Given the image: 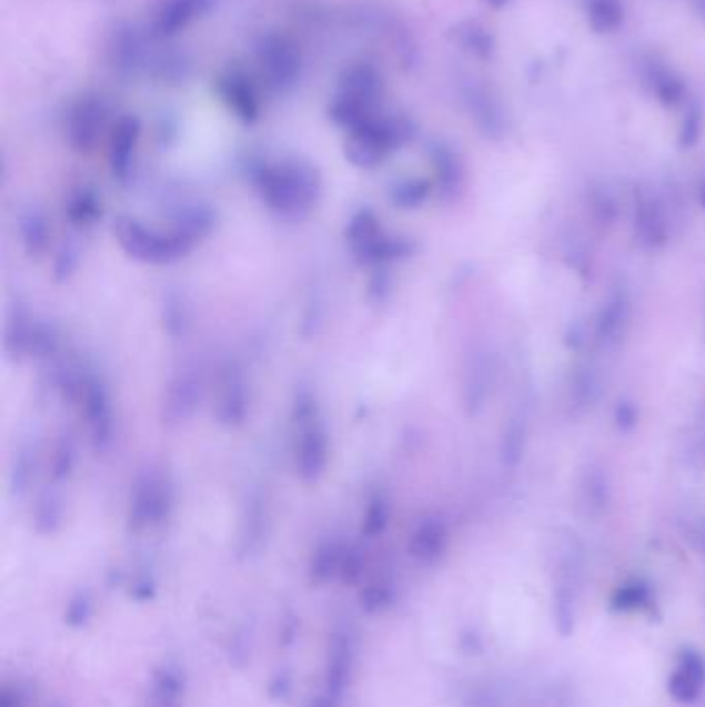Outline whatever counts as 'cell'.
<instances>
[{"label":"cell","mask_w":705,"mask_h":707,"mask_svg":"<svg viewBox=\"0 0 705 707\" xmlns=\"http://www.w3.org/2000/svg\"><path fill=\"white\" fill-rule=\"evenodd\" d=\"M256 191L273 215L285 222H301L319 203L321 179L311 164L284 160L259 170Z\"/></svg>","instance_id":"cell-1"},{"label":"cell","mask_w":705,"mask_h":707,"mask_svg":"<svg viewBox=\"0 0 705 707\" xmlns=\"http://www.w3.org/2000/svg\"><path fill=\"white\" fill-rule=\"evenodd\" d=\"M114 236L127 255L150 265L174 263L189 255L197 246L193 239L174 224L165 232L137 220L133 215H121L117 220Z\"/></svg>","instance_id":"cell-2"},{"label":"cell","mask_w":705,"mask_h":707,"mask_svg":"<svg viewBox=\"0 0 705 707\" xmlns=\"http://www.w3.org/2000/svg\"><path fill=\"white\" fill-rule=\"evenodd\" d=\"M294 469L302 482H316L330 464V433L319 414L315 397L301 393L294 406Z\"/></svg>","instance_id":"cell-3"},{"label":"cell","mask_w":705,"mask_h":707,"mask_svg":"<svg viewBox=\"0 0 705 707\" xmlns=\"http://www.w3.org/2000/svg\"><path fill=\"white\" fill-rule=\"evenodd\" d=\"M345 242L362 265H383L407 253V242L390 236L371 210L352 215L345 228Z\"/></svg>","instance_id":"cell-4"},{"label":"cell","mask_w":705,"mask_h":707,"mask_svg":"<svg viewBox=\"0 0 705 707\" xmlns=\"http://www.w3.org/2000/svg\"><path fill=\"white\" fill-rule=\"evenodd\" d=\"M174 503V491L164 472L148 469L139 476L129 503V527L133 532H145L162 526L170 517Z\"/></svg>","instance_id":"cell-5"},{"label":"cell","mask_w":705,"mask_h":707,"mask_svg":"<svg viewBox=\"0 0 705 707\" xmlns=\"http://www.w3.org/2000/svg\"><path fill=\"white\" fill-rule=\"evenodd\" d=\"M379 93V77L371 67H356L348 73L344 88L330 108L331 119L345 129H356L373 119V104Z\"/></svg>","instance_id":"cell-6"},{"label":"cell","mask_w":705,"mask_h":707,"mask_svg":"<svg viewBox=\"0 0 705 707\" xmlns=\"http://www.w3.org/2000/svg\"><path fill=\"white\" fill-rule=\"evenodd\" d=\"M404 141L400 124L390 119H369L361 127L352 129L345 141V158L359 168H375L390 158Z\"/></svg>","instance_id":"cell-7"},{"label":"cell","mask_w":705,"mask_h":707,"mask_svg":"<svg viewBox=\"0 0 705 707\" xmlns=\"http://www.w3.org/2000/svg\"><path fill=\"white\" fill-rule=\"evenodd\" d=\"M71 397L79 404L81 416L88 422L95 450H105L112 443V407L104 385L95 376H77L71 383Z\"/></svg>","instance_id":"cell-8"},{"label":"cell","mask_w":705,"mask_h":707,"mask_svg":"<svg viewBox=\"0 0 705 707\" xmlns=\"http://www.w3.org/2000/svg\"><path fill=\"white\" fill-rule=\"evenodd\" d=\"M356 668V637L350 627H335L330 635L323 673V691L344 699Z\"/></svg>","instance_id":"cell-9"},{"label":"cell","mask_w":705,"mask_h":707,"mask_svg":"<svg viewBox=\"0 0 705 707\" xmlns=\"http://www.w3.org/2000/svg\"><path fill=\"white\" fill-rule=\"evenodd\" d=\"M705 687L704 658L693 649L685 647L676 656L675 670L668 678V693L681 704H693L702 697Z\"/></svg>","instance_id":"cell-10"},{"label":"cell","mask_w":705,"mask_h":707,"mask_svg":"<svg viewBox=\"0 0 705 707\" xmlns=\"http://www.w3.org/2000/svg\"><path fill=\"white\" fill-rule=\"evenodd\" d=\"M215 414L225 426H241L249 414L246 381L236 366H230L220 378Z\"/></svg>","instance_id":"cell-11"},{"label":"cell","mask_w":705,"mask_h":707,"mask_svg":"<svg viewBox=\"0 0 705 707\" xmlns=\"http://www.w3.org/2000/svg\"><path fill=\"white\" fill-rule=\"evenodd\" d=\"M105 129V110L98 100H83L71 112L69 141L79 151H91Z\"/></svg>","instance_id":"cell-12"},{"label":"cell","mask_w":705,"mask_h":707,"mask_svg":"<svg viewBox=\"0 0 705 707\" xmlns=\"http://www.w3.org/2000/svg\"><path fill=\"white\" fill-rule=\"evenodd\" d=\"M259 57L275 88L292 85L301 73V54L294 46L288 44L284 38H270L261 48Z\"/></svg>","instance_id":"cell-13"},{"label":"cell","mask_w":705,"mask_h":707,"mask_svg":"<svg viewBox=\"0 0 705 707\" xmlns=\"http://www.w3.org/2000/svg\"><path fill=\"white\" fill-rule=\"evenodd\" d=\"M447 548V527L436 519L426 517L419 526L412 529L410 541H407V553L421 565H435L439 558L443 557Z\"/></svg>","instance_id":"cell-14"},{"label":"cell","mask_w":705,"mask_h":707,"mask_svg":"<svg viewBox=\"0 0 705 707\" xmlns=\"http://www.w3.org/2000/svg\"><path fill=\"white\" fill-rule=\"evenodd\" d=\"M352 546H348L344 542L328 541L323 542L315 551V555L311 558V584L313 586H325L333 579H342L344 573L345 560L350 555Z\"/></svg>","instance_id":"cell-15"},{"label":"cell","mask_w":705,"mask_h":707,"mask_svg":"<svg viewBox=\"0 0 705 707\" xmlns=\"http://www.w3.org/2000/svg\"><path fill=\"white\" fill-rule=\"evenodd\" d=\"M137 143H139V122L137 119L127 117L114 129L112 145H110V168L114 176L121 181H124L133 170Z\"/></svg>","instance_id":"cell-16"},{"label":"cell","mask_w":705,"mask_h":707,"mask_svg":"<svg viewBox=\"0 0 705 707\" xmlns=\"http://www.w3.org/2000/svg\"><path fill=\"white\" fill-rule=\"evenodd\" d=\"M199 402V381L193 375L177 376L164 397V418L168 422L187 421Z\"/></svg>","instance_id":"cell-17"},{"label":"cell","mask_w":705,"mask_h":707,"mask_svg":"<svg viewBox=\"0 0 705 707\" xmlns=\"http://www.w3.org/2000/svg\"><path fill=\"white\" fill-rule=\"evenodd\" d=\"M220 93L225 100V104L230 105L241 119L244 121H253L259 112V100H256V91L251 85V79L230 71L220 79Z\"/></svg>","instance_id":"cell-18"},{"label":"cell","mask_w":705,"mask_h":707,"mask_svg":"<svg viewBox=\"0 0 705 707\" xmlns=\"http://www.w3.org/2000/svg\"><path fill=\"white\" fill-rule=\"evenodd\" d=\"M19 234L26 251L31 256L42 255L50 244V228L44 213L38 210L26 211L19 218Z\"/></svg>","instance_id":"cell-19"},{"label":"cell","mask_w":705,"mask_h":707,"mask_svg":"<svg viewBox=\"0 0 705 707\" xmlns=\"http://www.w3.org/2000/svg\"><path fill=\"white\" fill-rule=\"evenodd\" d=\"M67 215L75 226H93L102 218V201L90 189H81L69 199Z\"/></svg>","instance_id":"cell-20"},{"label":"cell","mask_w":705,"mask_h":707,"mask_svg":"<svg viewBox=\"0 0 705 707\" xmlns=\"http://www.w3.org/2000/svg\"><path fill=\"white\" fill-rule=\"evenodd\" d=\"M613 610L616 613H656V604L652 598V592L644 584H630V586L621 587L613 596Z\"/></svg>","instance_id":"cell-21"},{"label":"cell","mask_w":705,"mask_h":707,"mask_svg":"<svg viewBox=\"0 0 705 707\" xmlns=\"http://www.w3.org/2000/svg\"><path fill=\"white\" fill-rule=\"evenodd\" d=\"M208 0H170L165 4L164 13L160 17V26L164 33H174L179 28H184L197 13L205 9Z\"/></svg>","instance_id":"cell-22"},{"label":"cell","mask_w":705,"mask_h":707,"mask_svg":"<svg viewBox=\"0 0 705 707\" xmlns=\"http://www.w3.org/2000/svg\"><path fill=\"white\" fill-rule=\"evenodd\" d=\"M393 603H395V589L390 582H383V579L369 582L359 594V604H361L362 610L369 615H379V613L387 610Z\"/></svg>","instance_id":"cell-23"},{"label":"cell","mask_w":705,"mask_h":707,"mask_svg":"<svg viewBox=\"0 0 705 707\" xmlns=\"http://www.w3.org/2000/svg\"><path fill=\"white\" fill-rule=\"evenodd\" d=\"M387 524H390V503L387 498L376 495L375 498H371L364 513L362 534H366L369 538H376L387 529Z\"/></svg>","instance_id":"cell-24"},{"label":"cell","mask_w":705,"mask_h":707,"mask_svg":"<svg viewBox=\"0 0 705 707\" xmlns=\"http://www.w3.org/2000/svg\"><path fill=\"white\" fill-rule=\"evenodd\" d=\"M93 598L90 592H77L75 596L69 600L64 608V623L71 629H83L88 627L93 618Z\"/></svg>","instance_id":"cell-25"},{"label":"cell","mask_w":705,"mask_h":707,"mask_svg":"<svg viewBox=\"0 0 705 707\" xmlns=\"http://www.w3.org/2000/svg\"><path fill=\"white\" fill-rule=\"evenodd\" d=\"M0 707H36V695L21 680H7L0 689Z\"/></svg>","instance_id":"cell-26"},{"label":"cell","mask_w":705,"mask_h":707,"mask_svg":"<svg viewBox=\"0 0 705 707\" xmlns=\"http://www.w3.org/2000/svg\"><path fill=\"white\" fill-rule=\"evenodd\" d=\"M426 193H429L426 184L416 181H404L391 189V201L397 208L410 210V208H419V203L426 199Z\"/></svg>","instance_id":"cell-27"},{"label":"cell","mask_w":705,"mask_h":707,"mask_svg":"<svg viewBox=\"0 0 705 707\" xmlns=\"http://www.w3.org/2000/svg\"><path fill=\"white\" fill-rule=\"evenodd\" d=\"M164 323L168 333H172L174 337H181L187 333L184 325H189V316H187V304L182 302L181 296H170L165 301Z\"/></svg>","instance_id":"cell-28"},{"label":"cell","mask_w":705,"mask_h":707,"mask_svg":"<svg viewBox=\"0 0 705 707\" xmlns=\"http://www.w3.org/2000/svg\"><path fill=\"white\" fill-rule=\"evenodd\" d=\"M61 503L57 498L46 497L38 505V515H36V527L42 534H52L61 526Z\"/></svg>","instance_id":"cell-29"},{"label":"cell","mask_w":705,"mask_h":707,"mask_svg":"<svg viewBox=\"0 0 705 707\" xmlns=\"http://www.w3.org/2000/svg\"><path fill=\"white\" fill-rule=\"evenodd\" d=\"M464 707H503L505 697L493 685H476L464 695Z\"/></svg>","instance_id":"cell-30"},{"label":"cell","mask_w":705,"mask_h":707,"mask_svg":"<svg viewBox=\"0 0 705 707\" xmlns=\"http://www.w3.org/2000/svg\"><path fill=\"white\" fill-rule=\"evenodd\" d=\"M290 693H292V678L288 677L285 673L273 677L270 683V695L273 699L284 701L285 697H290Z\"/></svg>","instance_id":"cell-31"},{"label":"cell","mask_w":705,"mask_h":707,"mask_svg":"<svg viewBox=\"0 0 705 707\" xmlns=\"http://www.w3.org/2000/svg\"><path fill=\"white\" fill-rule=\"evenodd\" d=\"M306 707H344L342 706V699H338V697H333L330 693H319L315 695L311 701H309V706Z\"/></svg>","instance_id":"cell-32"}]
</instances>
